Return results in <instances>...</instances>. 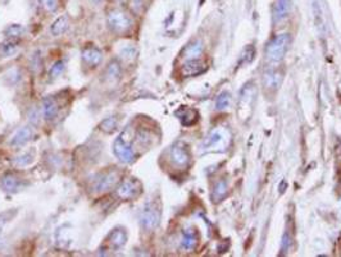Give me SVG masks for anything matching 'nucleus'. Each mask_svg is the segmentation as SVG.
Listing matches in <instances>:
<instances>
[{"mask_svg": "<svg viewBox=\"0 0 341 257\" xmlns=\"http://www.w3.org/2000/svg\"><path fill=\"white\" fill-rule=\"evenodd\" d=\"M108 27L113 32L125 34L132 28V19L129 14L122 9H113L107 16Z\"/></svg>", "mask_w": 341, "mask_h": 257, "instance_id": "obj_3", "label": "nucleus"}, {"mask_svg": "<svg viewBox=\"0 0 341 257\" xmlns=\"http://www.w3.org/2000/svg\"><path fill=\"white\" fill-rule=\"evenodd\" d=\"M176 116L179 117V119L181 121V123L184 126L190 127L192 124H195L198 122V111L194 109L190 108H181L180 110L176 111Z\"/></svg>", "mask_w": 341, "mask_h": 257, "instance_id": "obj_17", "label": "nucleus"}, {"mask_svg": "<svg viewBox=\"0 0 341 257\" xmlns=\"http://www.w3.org/2000/svg\"><path fill=\"white\" fill-rule=\"evenodd\" d=\"M169 158L174 165L179 166V168H184V166H186L190 161L189 150H187L184 145L179 142V144L174 145L172 149H170Z\"/></svg>", "mask_w": 341, "mask_h": 257, "instance_id": "obj_7", "label": "nucleus"}, {"mask_svg": "<svg viewBox=\"0 0 341 257\" xmlns=\"http://www.w3.org/2000/svg\"><path fill=\"white\" fill-rule=\"evenodd\" d=\"M64 71V62L57 61L49 69V77L50 78H58Z\"/></svg>", "mask_w": 341, "mask_h": 257, "instance_id": "obj_25", "label": "nucleus"}, {"mask_svg": "<svg viewBox=\"0 0 341 257\" xmlns=\"http://www.w3.org/2000/svg\"><path fill=\"white\" fill-rule=\"evenodd\" d=\"M119 53H121V55L124 56V58L132 59L136 55V49H135V46H132V45H125V46L121 47Z\"/></svg>", "mask_w": 341, "mask_h": 257, "instance_id": "obj_27", "label": "nucleus"}, {"mask_svg": "<svg viewBox=\"0 0 341 257\" xmlns=\"http://www.w3.org/2000/svg\"><path fill=\"white\" fill-rule=\"evenodd\" d=\"M290 9H291V2L290 0H276L273 4V21L276 23H281L289 17Z\"/></svg>", "mask_w": 341, "mask_h": 257, "instance_id": "obj_11", "label": "nucleus"}, {"mask_svg": "<svg viewBox=\"0 0 341 257\" xmlns=\"http://www.w3.org/2000/svg\"><path fill=\"white\" fill-rule=\"evenodd\" d=\"M41 2L44 8L46 9L47 12H50V13H53V12H55L58 9L59 0H41Z\"/></svg>", "mask_w": 341, "mask_h": 257, "instance_id": "obj_29", "label": "nucleus"}, {"mask_svg": "<svg viewBox=\"0 0 341 257\" xmlns=\"http://www.w3.org/2000/svg\"><path fill=\"white\" fill-rule=\"evenodd\" d=\"M160 206L155 201H149L145 204L144 209L140 214V225L144 231L153 232L160 223Z\"/></svg>", "mask_w": 341, "mask_h": 257, "instance_id": "obj_2", "label": "nucleus"}, {"mask_svg": "<svg viewBox=\"0 0 341 257\" xmlns=\"http://www.w3.org/2000/svg\"><path fill=\"white\" fill-rule=\"evenodd\" d=\"M230 105V94L229 92H222V94L218 95L217 102H215V106L217 109H226Z\"/></svg>", "mask_w": 341, "mask_h": 257, "instance_id": "obj_26", "label": "nucleus"}, {"mask_svg": "<svg viewBox=\"0 0 341 257\" xmlns=\"http://www.w3.org/2000/svg\"><path fill=\"white\" fill-rule=\"evenodd\" d=\"M208 66L205 62L200 61V59H190L186 63L182 66L181 73L184 77H195L199 76V74L204 73L207 71Z\"/></svg>", "mask_w": 341, "mask_h": 257, "instance_id": "obj_9", "label": "nucleus"}, {"mask_svg": "<svg viewBox=\"0 0 341 257\" xmlns=\"http://www.w3.org/2000/svg\"><path fill=\"white\" fill-rule=\"evenodd\" d=\"M282 81V74L277 69H267L263 74V84L267 90H276L280 87Z\"/></svg>", "mask_w": 341, "mask_h": 257, "instance_id": "obj_15", "label": "nucleus"}, {"mask_svg": "<svg viewBox=\"0 0 341 257\" xmlns=\"http://www.w3.org/2000/svg\"><path fill=\"white\" fill-rule=\"evenodd\" d=\"M117 127H118V119L114 118V117H109V118H105L104 121L100 123V131L110 134L116 131Z\"/></svg>", "mask_w": 341, "mask_h": 257, "instance_id": "obj_22", "label": "nucleus"}, {"mask_svg": "<svg viewBox=\"0 0 341 257\" xmlns=\"http://www.w3.org/2000/svg\"><path fill=\"white\" fill-rule=\"evenodd\" d=\"M34 136V131L30 126H25L22 128L17 129L16 133L12 136L11 141H9V145L13 147H21L23 145H26L30 139L32 138Z\"/></svg>", "mask_w": 341, "mask_h": 257, "instance_id": "obj_13", "label": "nucleus"}, {"mask_svg": "<svg viewBox=\"0 0 341 257\" xmlns=\"http://www.w3.org/2000/svg\"><path fill=\"white\" fill-rule=\"evenodd\" d=\"M0 187L7 193H16L22 188L21 179L13 173H6L0 179Z\"/></svg>", "mask_w": 341, "mask_h": 257, "instance_id": "obj_10", "label": "nucleus"}, {"mask_svg": "<svg viewBox=\"0 0 341 257\" xmlns=\"http://www.w3.org/2000/svg\"><path fill=\"white\" fill-rule=\"evenodd\" d=\"M127 242V233L124 228H116L114 231L110 232L109 237H108V243L109 247L114 251H119L124 248L125 244Z\"/></svg>", "mask_w": 341, "mask_h": 257, "instance_id": "obj_12", "label": "nucleus"}, {"mask_svg": "<svg viewBox=\"0 0 341 257\" xmlns=\"http://www.w3.org/2000/svg\"><path fill=\"white\" fill-rule=\"evenodd\" d=\"M68 24H69L68 17L67 16L59 17V18L52 24V27H50V32H52L53 36H59V35H63L64 32L67 31V28H68Z\"/></svg>", "mask_w": 341, "mask_h": 257, "instance_id": "obj_19", "label": "nucleus"}, {"mask_svg": "<svg viewBox=\"0 0 341 257\" xmlns=\"http://www.w3.org/2000/svg\"><path fill=\"white\" fill-rule=\"evenodd\" d=\"M122 77V68L121 64L118 63V61H112L109 62V64L107 66L104 72V79L108 83H117V82L121 79Z\"/></svg>", "mask_w": 341, "mask_h": 257, "instance_id": "obj_14", "label": "nucleus"}, {"mask_svg": "<svg viewBox=\"0 0 341 257\" xmlns=\"http://www.w3.org/2000/svg\"><path fill=\"white\" fill-rule=\"evenodd\" d=\"M58 111V102L55 101L52 96H47L42 100V113H44L45 119L52 121V119H54L55 117H57Z\"/></svg>", "mask_w": 341, "mask_h": 257, "instance_id": "obj_16", "label": "nucleus"}, {"mask_svg": "<svg viewBox=\"0 0 341 257\" xmlns=\"http://www.w3.org/2000/svg\"><path fill=\"white\" fill-rule=\"evenodd\" d=\"M226 194H227V184H226V182H218L214 189H213V199L220 201Z\"/></svg>", "mask_w": 341, "mask_h": 257, "instance_id": "obj_23", "label": "nucleus"}, {"mask_svg": "<svg viewBox=\"0 0 341 257\" xmlns=\"http://www.w3.org/2000/svg\"><path fill=\"white\" fill-rule=\"evenodd\" d=\"M103 0H92V3H95V4H99V3H102Z\"/></svg>", "mask_w": 341, "mask_h": 257, "instance_id": "obj_30", "label": "nucleus"}, {"mask_svg": "<svg viewBox=\"0 0 341 257\" xmlns=\"http://www.w3.org/2000/svg\"><path fill=\"white\" fill-rule=\"evenodd\" d=\"M23 34V27L18 26V24H13V26H9L6 30V35L8 37H18Z\"/></svg>", "mask_w": 341, "mask_h": 257, "instance_id": "obj_28", "label": "nucleus"}, {"mask_svg": "<svg viewBox=\"0 0 341 257\" xmlns=\"http://www.w3.org/2000/svg\"><path fill=\"white\" fill-rule=\"evenodd\" d=\"M18 50V45L13 41H7L0 44V58H8L13 54L17 53Z\"/></svg>", "mask_w": 341, "mask_h": 257, "instance_id": "obj_20", "label": "nucleus"}, {"mask_svg": "<svg viewBox=\"0 0 341 257\" xmlns=\"http://www.w3.org/2000/svg\"><path fill=\"white\" fill-rule=\"evenodd\" d=\"M113 152L124 164H131L135 160V152L129 141H126L125 134H121L113 144Z\"/></svg>", "mask_w": 341, "mask_h": 257, "instance_id": "obj_5", "label": "nucleus"}, {"mask_svg": "<svg viewBox=\"0 0 341 257\" xmlns=\"http://www.w3.org/2000/svg\"><path fill=\"white\" fill-rule=\"evenodd\" d=\"M202 51H203V46H202V44H200V41H194V42H191V44L187 45L186 49H185V51H184V54L186 58L195 59V58H198L200 54H202Z\"/></svg>", "mask_w": 341, "mask_h": 257, "instance_id": "obj_21", "label": "nucleus"}, {"mask_svg": "<svg viewBox=\"0 0 341 257\" xmlns=\"http://www.w3.org/2000/svg\"><path fill=\"white\" fill-rule=\"evenodd\" d=\"M121 174L118 170H105L103 173H99L92 181V189L98 193H103L109 189L114 188L118 184Z\"/></svg>", "mask_w": 341, "mask_h": 257, "instance_id": "obj_4", "label": "nucleus"}, {"mask_svg": "<svg viewBox=\"0 0 341 257\" xmlns=\"http://www.w3.org/2000/svg\"><path fill=\"white\" fill-rule=\"evenodd\" d=\"M142 184L140 181L135 178H129L122 182L117 188V194L121 199L129 201V199H135L141 194Z\"/></svg>", "mask_w": 341, "mask_h": 257, "instance_id": "obj_6", "label": "nucleus"}, {"mask_svg": "<svg viewBox=\"0 0 341 257\" xmlns=\"http://www.w3.org/2000/svg\"><path fill=\"white\" fill-rule=\"evenodd\" d=\"M116 2H118V3H125V2H127V0H116Z\"/></svg>", "mask_w": 341, "mask_h": 257, "instance_id": "obj_31", "label": "nucleus"}, {"mask_svg": "<svg viewBox=\"0 0 341 257\" xmlns=\"http://www.w3.org/2000/svg\"><path fill=\"white\" fill-rule=\"evenodd\" d=\"M34 158H35V152L27 151V152H25V154H22V155H19L18 158L14 160V164H16L17 166H26V165H29L32 160H34Z\"/></svg>", "mask_w": 341, "mask_h": 257, "instance_id": "obj_24", "label": "nucleus"}, {"mask_svg": "<svg viewBox=\"0 0 341 257\" xmlns=\"http://www.w3.org/2000/svg\"><path fill=\"white\" fill-rule=\"evenodd\" d=\"M290 35L289 34H281L277 35L275 39H272V41L268 44L267 49H265V55L270 62H281L285 56V54L287 53L290 46Z\"/></svg>", "mask_w": 341, "mask_h": 257, "instance_id": "obj_1", "label": "nucleus"}, {"mask_svg": "<svg viewBox=\"0 0 341 257\" xmlns=\"http://www.w3.org/2000/svg\"><path fill=\"white\" fill-rule=\"evenodd\" d=\"M82 62H84L86 66H89L90 68H96L103 61V53L102 50L98 49L95 46H87L82 50L81 53Z\"/></svg>", "mask_w": 341, "mask_h": 257, "instance_id": "obj_8", "label": "nucleus"}, {"mask_svg": "<svg viewBox=\"0 0 341 257\" xmlns=\"http://www.w3.org/2000/svg\"><path fill=\"white\" fill-rule=\"evenodd\" d=\"M181 244L185 249H187V251L194 249L198 244L197 232H195L194 229H186V231H184V233H182Z\"/></svg>", "mask_w": 341, "mask_h": 257, "instance_id": "obj_18", "label": "nucleus"}]
</instances>
